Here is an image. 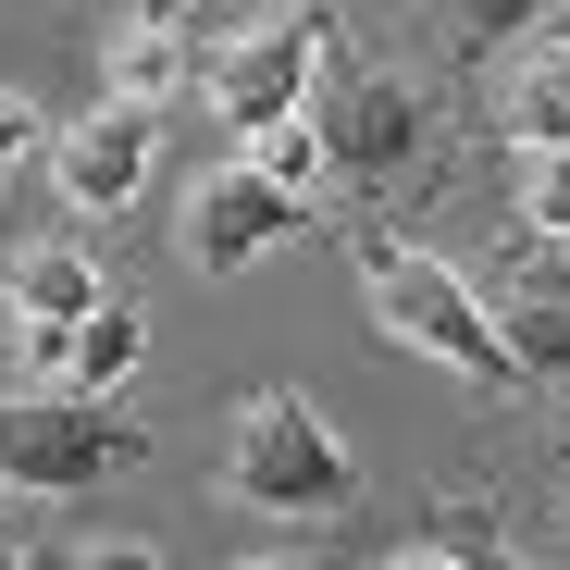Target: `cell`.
<instances>
[{
    "instance_id": "6da1fadb",
    "label": "cell",
    "mask_w": 570,
    "mask_h": 570,
    "mask_svg": "<svg viewBox=\"0 0 570 570\" xmlns=\"http://www.w3.org/2000/svg\"><path fill=\"white\" fill-rule=\"evenodd\" d=\"M347 261H360V285H372V323H385V335H410L422 360L471 372L484 397H509V385H521V360H509L497 311L471 298V273H446V261H434V248H410L397 224H360V236H347Z\"/></svg>"
},
{
    "instance_id": "7a4b0ae2",
    "label": "cell",
    "mask_w": 570,
    "mask_h": 570,
    "mask_svg": "<svg viewBox=\"0 0 570 570\" xmlns=\"http://www.w3.org/2000/svg\"><path fill=\"white\" fill-rule=\"evenodd\" d=\"M224 484L248 509H285V521H335L360 497V459L323 434L311 397H248L236 410V446H224Z\"/></svg>"
},
{
    "instance_id": "3957f363",
    "label": "cell",
    "mask_w": 570,
    "mask_h": 570,
    "mask_svg": "<svg viewBox=\"0 0 570 570\" xmlns=\"http://www.w3.org/2000/svg\"><path fill=\"white\" fill-rule=\"evenodd\" d=\"M137 459V422L112 397H75V385H38L0 410V484L13 497H87Z\"/></svg>"
},
{
    "instance_id": "277c9868",
    "label": "cell",
    "mask_w": 570,
    "mask_h": 570,
    "mask_svg": "<svg viewBox=\"0 0 570 570\" xmlns=\"http://www.w3.org/2000/svg\"><path fill=\"white\" fill-rule=\"evenodd\" d=\"M335 62V13L323 0H285L273 26H248V38H224L212 50V112L236 125V137H261V125H285V112H311V75Z\"/></svg>"
},
{
    "instance_id": "5b68a950",
    "label": "cell",
    "mask_w": 570,
    "mask_h": 570,
    "mask_svg": "<svg viewBox=\"0 0 570 570\" xmlns=\"http://www.w3.org/2000/svg\"><path fill=\"white\" fill-rule=\"evenodd\" d=\"M298 224H311V212L285 199L261 161H224V174L199 186V212H186V261H199V273H248L261 248H285Z\"/></svg>"
},
{
    "instance_id": "8992f818",
    "label": "cell",
    "mask_w": 570,
    "mask_h": 570,
    "mask_svg": "<svg viewBox=\"0 0 570 570\" xmlns=\"http://www.w3.org/2000/svg\"><path fill=\"white\" fill-rule=\"evenodd\" d=\"M311 125H323L335 174L385 186L397 161H422V87H410V75H347V100H335V112H311Z\"/></svg>"
},
{
    "instance_id": "52a82bcc",
    "label": "cell",
    "mask_w": 570,
    "mask_h": 570,
    "mask_svg": "<svg viewBox=\"0 0 570 570\" xmlns=\"http://www.w3.org/2000/svg\"><path fill=\"white\" fill-rule=\"evenodd\" d=\"M149 161H161V125H149L137 100H112V112H87V125L62 137V199H75L87 224H112V212H137Z\"/></svg>"
},
{
    "instance_id": "ba28073f",
    "label": "cell",
    "mask_w": 570,
    "mask_h": 570,
    "mask_svg": "<svg viewBox=\"0 0 570 570\" xmlns=\"http://www.w3.org/2000/svg\"><path fill=\"white\" fill-rule=\"evenodd\" d=\"M100 298H112V285H100V261H87V248H26V261H13V285H0V311L26 323V360H38V385H50L62 335H75L87 311H100Z\"/></svg>"
},
{
    "instance_id": "9c48e42d",
    "label": "cell",
    "mask_w": 570,
    "mask_h": 570,
    "mask_svg": "<svg viewBox=\"0 0 570 570\" xmlns=\"http://www.w3.org/2000/svg\"><path fill=\"white\" fill-rule=\"evenodd\" d=\"M497 335H509V360H521V385H570V273H558V261H521V273H509Z\"/></svg>"
},
{
    "instance_id": "30bf717a",
    "label": "cell",
    "mask_w": 570,
    "mask_h": 570,
    "mask_svg": "<svg viewBox=\"0 0 570 570\" xmlns=\"http://www.w3.org/2000/svg\"><path fill=\"white\" fill-rule=\"evenodd\" d=\"M137 360H149V323H137L125 298H100V311H87V323L62 335V360H50V385H75V397H112V385H125Z\"/></svg>"
},
{
    "instance_id": "8fae6325",
    "label": "cell",
    "mask_w": 570,
    "mask_h": 570,
    "mask_svg": "<svg viewBox=\"0 0 570 570\" xmlns=\"http://www.w3.org/2000/svg\"><path fill=\"white\" fill-rule=\"evenodd\" d=\"M521 149H570V50H546L521 87H509V112H497Z\"/></svg>"
},
{
    "instance_id": "7c38bea8",
    "label": "cell",
    "mask_w": 570,
    "mask_h": 570,
    "mask_svg": "<svg viewBox=\"0 0 570 570\" xmlns=\"http://www.w3.org/2000/svg\"><path fill=\"white\" fill-rule=\"evenodd\" d=\"M236 161H261V174L285 186V199H311V186L335 174V149H323V125H311V112H285V125H261V137H248Z\"/></svg>"
},
{
    "instance_id": "4fadbf2b",
    "label": "cell",
    "mask_w": 570,
    "mask_h": 570,
    "mask_svg": "<svg viewBox=\"0 0 570 570\" xmlns=\"http://www.w3.org/2000/svg\"><path fill=\"white\" fill-rule=\"evenodd\" d=\"M161 87H174V26H137V38L112 50V100H137V112H149Z\"/></svg>"
},
{
    "instance_id": "5bb4252c",
    "label": "cell",
    "mask_w": 570,
    "mask_h": 570,
    "mask_svg": "<svg viewBox=\"0 0 570 570\" xmlns=\"http://www.w3.org/2000/svg\"><path fill=\"white\" fill-rule=\"evenodd\" d=\"M521 212H533V236H546V248H570V149H533Z\"/></svg>"
},
{
    "instance_id": "9a60e30c",
    "label": "cell",
    "mask_w": 570,
    "mask_h": 570,
    "mask_svg": "<svg viewBox=\"0 0 570 570\" xmlns=\"http://www.w3.org/2000/svg\"><path fill=\"white\" fill-rule=\"evenodd\" d=\"M446 13H459L471 38H521V26H546V13H570V0H446Z\"/></svg>"
},
{
    "instance_id": "2e32d148",
    "label": "cell",
    "mask_w": 570,
    "mask_h": 570,
    "mask_svg": "<svg viewBox=\"0 0 570 570\" xmlns=\"http://www.w3.org/2000/svg\"><path fill=\"white\" fill-rule=\"evenodd\" d=\"M26 149H38V100H0V174H13Z\"/></svg>"
},
{
    "instance_id": "e0dca14e",
    "label": "cell",
    "mask_w": 570,
    "mask_h": 570,
    "mask_svg": "<svg viewBox=\"0 0 570 570\" xmlns=\"http://www.w3.org/2000/svg\"><path fill=\"white\" fill-rule=\"evenodd\" d=\"M62 570H174L161 546H87V558H62Z\"/></svg>"
},
{
    "instance_id": "ac0fdd59",
    "label": "cell",
    "mask_w": 570,
    "mask_h": 570,
    "mask_svg": "<svg viewBox=\"0 0 570 570\" xmlns=\"http://www.w3.org/2000/svg\"><path fill=\"white\" fill-rule=\"evenodd\" d=\"M137 26H186V0H137Z\"/></svg>"
},
{
    "instance_id": "d6986e66",
    "label": "cell",
    "mask_w": 570,
    "mask_h": 570,
    "mask_svg": "<svg viewBox=\"0 0 570 570\" xmlns=\"http://www.w3.org/2000/svg\"><path fill=\"white\" fill-rule=\"evenodd\" d=\"M471 570H533V558H509V546H484V558H471Z\"/></svg>"
},
{
    "instance_id": "ffe728a7",
    "label": "cell",
    "mask_w": 570,
    "mask_h": 570,
    "mask_svg": "<svg viewBox=\"0 0 570 570\" xmlns=\"http://www.w3.org/2000/svg\"><path fill=\"white\" fill-rule=\"evenodd\" d=\"M397 570H471V558H397Z\"/></svg>"
},
{
    "instance_id": "44dd1931",
    "label": "cell",
    "mask_w": 570,
    "mask_h": 570,
    "mask_svg": "<svg viewBox=\"0 0 570 570\" xmlns=\"http://www.w3.org/2000/svg\"><path fill=\"white\" fill-rule=\"evenodd\" d=\"M248 570H298V558H248Z\"/></svg>"
},
{
    "instance_id": "7402d4cb",
    "label": "cell",
    "mask_w": 570,
    "mask_h": 570,
    "mask_svg": "<svg viewBox=\"0 0 570 570\" xmlns=\"http://www.w3.org/2000/svg\"><path fill=\"white\" fill-rule=\"evenodd\" d=\"M0 570H26V558H13V546H0Z\"/></svg>"
},
{
    "instance_id": "603a6c76",
    "label": "cell",
    "mask_w": 570,
    "mask_h": 570,
    "mask_svg": "<svg viewBox=\"0 0 570 570\" xmlns=\"http://www.w3.org/2000/svg\"><path fill=\"white\" fill-rule=\"evenodd\" d=\"M0 497H13V484H0Z\"/></svg>"
}]
</instances>
